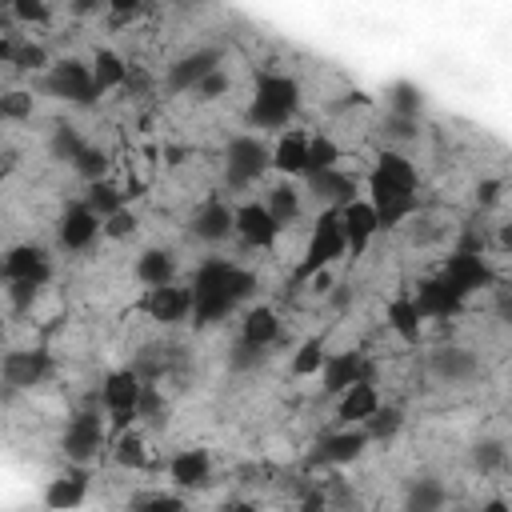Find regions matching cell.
<instances>
[{
    "label": "cell",
    "instance_id": "24",
    "mask_svg": "<svg viewBox=\"0 0 512 512\" xmlns=\"http://www.w3.org/2000/svg\"><path fill=\"white\" fill-rule=\"evenodd\" d=\"M380 408L376 380H356L336 396V424H364Z\"/></svg>",
    "mask_w": 512,
    "mask_h": 512
},
{
    "label": "cell",
    "instance_id": "46",
    "mask_svg": "<svg viewBox=\"0 0 512 512\" xmlns=\"http://www.w3.org/2000/svg\"><path fill=\"white\" fill-rule=\"evenodd\" d=\"M8 288V308L20 316V312H32V304L40 300V292L48 288V284H40V280H4Z\"/></svg>",
    "mask_w": 512,
    "mask_h": 512
},
{
    "label": "cell",
    "instance_id": "33",
    "mask_svg": "<svg viewBox=\"0 0 512 512\" xmlns=\"http://www.w3.org/2000/svg\"><path fill=\"white\" fill-rule=\"evenodd\" d=\"M112 460H116L120 468H128V472L148 468V448H144L140 432H132V428L116 432V436H112Z\"/></svg>",
    "mask_w": 512,
    "mask_h": 512
},
{
    "label": "cell",
    "instance_id": "13",
    "mask_svg": "<svg viewBox=\"0 0 512 512\" xmlns=\"http://www.w3.org/2000/svg\"><path fill=\"white\" fill-rule=\"evenodd\" d=\"M188 236L200 244H224L228 236H236V208L220 192L204 196L188 216Z\"/></svg>",
    "mask_w": 512,
    "mask_h": 512
},
{
    "label": "cell",
    "instance_id": "35",
    "mask_svg": "<svg viewBox=\"0 0 512 512\" xmlns=\"http://www.w3.org/2000/svg\"><path fill=\"white\" fill-rule=\"evenodd\" d=\"M324 360H328V352H324V336H308V340H304V344L292 352L288 372H292L296 380H304V376H320Z\"/></svg>",
    "mask_w": 512,
    "mask_h": 512
},
{
    "label": "cell",
    "instance_id": "8",
    "mask_svg": "<svg viewBox=\"0 0 512 512\" xmlns=\"http://www.w3.org/2000/svg\"><path fill=\"white\" fill-rule=\"evenodd\" d=\"M144 376L128 364V368H112L100 384V404L104 412L112 416V436L124 432L132 420H136V408H140V396H144Z\"/></svg>",
    "mask_w": 512,
    "mask_h": 512
},
{
    "label": "cell",
    "instance_id": "56",
    "mask_svg": "<svg viewBox=\"0 0 512 512\" xmlns=\"http://www.w3.org/2000/svg\"><path fill=\"white\" fill-rule=\"evenodd\" d=\"M68 12L72 16H96V12H108V0H68Z\"/></svg>",
    "mask_w": 512,
    "mask_h": 512
},
{
    "label": "cell",
    "instance_id": "52",
    "mask_svg": "<svg viewBox=\"0 0 512 512\" xmlns=\"http://www.w3.org/2000/svg\"><path fill=\"white\" fill-rule=\"evenodd\" d=\"M484 244H488V240H484V232H480V224H464L452 248H456V252H484Z\"/></svg>",
    "mask_w": 512,
    "mask_h": 512
},
{
    "label": "cell",
    "instance_id": "53",
    "mask_svg": "<svg viewBox=\"0 0 512 512\" xmlns=\"http://www.w3.org/2000/svg\"><path fill=\"white\" fill-rule=\"evenodd\" d=\"M144 4L148 0H108V16H112V24H128L132 16L144 12Z\"/></svg>",
    "mask_w": 512,
    "mask_h": 512
},
{
    "label": "cell",
    "instance_id": "2",
    "mask_svg": "<svg viewBox=\"0 0 512 512\" xmlns=\"http://www.w3.org/2000/svg\"><path fill=\"white\" fill-rule=\"evenodd\" d=\"M368 200L380 216V228H400L416 204H420V176H416V164L400 152V148H380L368 176Z\"/></svg>",
    "mask_w": 512,
    "mask_h": 512
},
{
    "label": "cell",
    "instance_id": "45",
    "mask_svg": "<svg viewBox=\"0 0 512 512\" xmlns=\"http://www.w3.org/2000/svg\"><path fill=\"white\" fill-rule=\"evenodd\" d=\"M8 4V16L20 20L24 28H40L52 20V4L48 0H4Z\"/></svg>",
    "mask_w": 512,
    "mask_h": 512
},
{
    "label": "cell",
    "instance_id": "23",
    "mask_svg": "<svg viewBox=\"0 0 512 512\" xmlns=\"http://www.w3.org/2000/svg\"><path fill=\"white\" fill-rule=\"evenodd\" d=\"M168 480H172L180 492L208 488V484H212V456H208V448H180V452L168 460Z\"/></svg>",
    "mask_w": 512,
    "mask_h": 512
},
{
    "label": "cell",
    "instance_id": "10",
    "mask_svg": "<svg viewBox=\"0 0 512 512\" xmlns=\"http://www.w3.org/2000/svg\"><path fill=\"white\" fill-rule=\"evenodd\" d=\"M52 356L44 348H12L0 360V380H4V400H12L16 392H32L52 376Z\"/></svg>",
    "mask_w": 512,
    "mask_h": 512
},
{
    "label": "cell",
    "instance_id": "20",
    "mask_svg": "<svg viewBox=\"0 0 512 512\" xmlns=\"http://www.w3.org/2000/svg\"><path fill=\"white\" fill-rule=\"evenodd\" d=\"M4 280H40L48 284L52 280V256L44 244L36 240H20L4 252Z\"/></svg>",
    "mask_w": 512,
    "mask_h": 512
},
{
    "label": "cell",
    "instance_id": "38",
    "mask_svg": "<svg viewBox=\"0 0 512 512\" xmlns=\"http://www.w3.org/2000/svg\"><path fill=\"white\" fill-rule=\"evenodd\" d=\"M128 196H132V192H124V188H120V184H112L108 176H104V180H92V184H88V192H84V200H88V204H92L100 216L120 212Z\"/></svg>",
    "mask_w": 512,
    "mask_h": 512
},
{
    "label": "cell",
    "instance_id": "12",
    "mask_svg": "<svg viewBox=\"0 0 512 512\" xmlns=\"http://www.w3.org/2000/svg\"><path fill=\"white\" fill-rule=\"evenodd\" d=\"M136 312H144L148 320H156L164 328L184 324V320H192V284L168 280L160 288H144V296L136 300Z\"/></svg>",
    "mask_w": 512,
    "mask_h": 512
},
{
    "label": "cell",
    "instance_id": "3",
    "mask_svg": "<svg viewBox=\"0 0 512 512\" xmlns=\"http://www.w3.org/2000/svg\"><path fill=\"white\" fill-rule=\"evenodd\" d=\"M304 96H300V80L288 76V72H264L252 88V100H248V124L252 128H268V132H284V124L296 120Z\"/></svg>",
    "mask_w": 512,
    "mask_h": 512
},
{
    "label": "cell",
    "instance_id": "18",
    "mask_svg": "<svg viewBox=\"0 0 512 512\" xmlns=\"http://www.w3.org/2000/svg\"><path fill=\"white\" fill-rule=\"evenodd\" d=\"M464 296H472V292H492V284H496V272H492V264L484 260V252H448V260H444V268H440Z\"/></svg>",
    "mask_w": 512,
    "mask_h": 512
},
{
    "label": "cell",
    "instance_id": "48",
    "mask_svg": "<svg viewBox=\"0 0 512 512\" xmlns=\"http://www.w3.org/2000/svg\"><path fill=\"white\" fill-rule=\"evenodd\" d=\"M0 116L4 120H32V92H20V88L4 92L0 96Z\"/></svg>",
    "mask_w": 512,
    "mask_h": 512
},
{
    "label": "cell",
    "instance_id": "4",
    "mask_svg": "<svg viewBox=\"0 0 512 512\" xmlns=\"http://www.w3.org/2000/svg\"><path fill=\"white\" fill-rule=\"evenodd\" d=\"M40 92L64 100V104H76V108H92L104 88L96 84V72L88 60H76V56H60L48 64V72L40 76Z\"/></svg>",
    "mask_w": 512,
    "mask_h": 512
},
{
    "label": "cell",
    "instance_id": "40",
    "mask_svg": "<svg viewBox=\"0 0 512 512\" xmlns=\"http://www.w3.org/2000/svg\"><path fill=\"white\" fill-rule=\"evenodd\" d=\"M472 468H476L480 476L504 472V468H508V444H504V440H476V448H472Z\"/></svg>",
    "mask_w": 512,
    "mask_h": 512
},
{
    "label": "cell",
    "instance_id": "5",
    "mask_svg": "<svg viewBox=\"0 0 512 512\" xmlns=\"http://www.w3.org/2000/svg\"><path fill=\"white\" fill-rule=\"evenodd\" d=\"M348 256V240H344V224H340V208H320V216L312 220L308 244H304V260L296 268V284L312 280L316 272L332 268L336 260Z\"/></svg>",
    "mask_w": 512,
    "mask_h": 512
},
{
    "label": "cell",
    "instance_id": "17",
    "mask_svg": "<svg viewBox=\"0 0 512 512\" xmlns=\"http://www.w3.org/2000/svg\"><path fill=\"white\" fill-rule=\"evenodd\" d=\"M280 220L272 216V208L264 200H244L236 204V236L244 248H272L280 240Z\"/></svg>",
    "mask_w": 512,
    "mask_h": 512
},
{
    "label": "cell",
    "instance_id": "34",
    "mask_svg": "<svg viewBox=\"0 0 512 512\" xmlns=\"http://www.w3.org/2000/svg\"><path fill=\"white\" fill-rule=\"evenodd\" d=\"M384 104L388 112H404V116H420L424 112V88L412 80H392L384 88Z\"/></svg>",
    "mask_w": 512,
    "mask_h": 512
},
{
    "label": "cell",
    "instance_id": "49",
    "mask_svg": "<svg viewBox=\"0 0 512 512\" xmlns=\"http://www.w3.org/2000/svg\"><path fill=\"white\" fill-rule=\"evenodd\" d=\"M228 88H232V80H228V72H224V68H216V72H208V76H204V80H200V84L192 88V96L208 104V100H220V96H224Z\"/></svg>",
    "mask_w": 512,
    "mask_h": 512
},
{
    "label": "cell",
    "instance_id": "57",
    "mask_svg": "<svg viewBox=\"0 0 512 512\" xmlns=\"http://www.w3.org/2000/svg\"><path fill=\"white\" fill-rule=\"evenodd\" d=\"M496 244L512 252V224H500V232H496Z\"/></svg>",
    "mask_w": 512,
    "mask_h": 512
},
{
    "label": "cell",
    "instance_id": "21",
    "mask_svg": "<svg viewBox=\"0 0 512 512\" xmlns=\"http://www.w3.org/2000/svg\"><path fill=\"white\" fill-rule=\"evenodd\" d=\"M428 372L440 380V384H468L480 376V360L472 348H460V344H444L428 356Z\"/></svg>",
    "mask_w": 512,
    "mask_h": 512
},
{
    "label": "cell",
    "instance_id": "44",
    "mask_svg": "<svg viewBox=\"0 0 512 512\" xmlns=\"http://www.w3.org/2000/svg\"><path fill=\"white\" fill-rule=\"evenodd\" d=\"M336 164H340V148H336V140L324 136V132H312V136H308V172L336 168ZM308 172H304V176H308Z\"/></svg>",
    "mask_w": 512,
    "mask_h": 512
},
{
    "label": "cell",
    "instance_id": "36",
    "mask_svg": "<svg viewBox=\"0 0 512 512\" xmlns=\"http://www.w3.org/2000/svg\"><path fill=\"white\" fill-rule=\"evenodd\" d=\"M444 500H448V492H444V484L432 480V476L412 480L408 492H404V508H412V512H436V508H444Z\"/></svg>",
    "mask_w": 512,
    "mask_h": 512
},
{
    "label": "cell",
    "instance_id": "22",
    "mask_svg": "<svg viewBox=\"0 0 512 512\" xmlns=\"http://www.w3.org/2000/svg\"><path fill=\"white\" fill-rule=\"evenodd\" d=\"M312 200L320 208H344L348 200H356V176H348L340 164L336 168H320V172H308L304 176Z\"/></svg>",
    "mask_w": 512,
    "mask_h": 512
},
{
    "label": "cell",
    "instance_id": "30",
    "mask_svg": "<svg viewBox=\"0 0 512 512\" xmlns=\"http://www.w3.org/2000/svg\"><path fill=\"white\" fill-rule=\"evenodd\" d=\"M92 72H96V84H100L104 92H112V88H128V80H132L128 60H124L120 52H112V48H96V56H92Z\"/></svg>",
    "mask_w": 512,
    "mask_h": 512
},
{
    "label": "cell",
    "instance_id": "27",
    "mask_svg": "<svg viewBox=\"0 0 512 512\" xmlns=\"http://www.w3.org/2000/svg\"><path fill=\"white\" fill-rule=\"evenodd\" d=\"M176 252L172 248H144L140 256H136V268H132V276L144 284V288H160V284H168V280H176Z\"/></svg>",
    "mask_w": 512,
    "mask_h": 512
},
{
    "label": "cell",
    "instance_id": "54",
    "mask_svg": "<svg viewBox=\"0 0 512 512\" xmlns=\"http://www.w3.org/2000/svg\"><path fill=\"white\" fill-rule=\"evenodd\" d=\"M500 188H504L500 180H480L476 184V208H492L500 200Z\"/></svg>",
    "mask_w": 512,
    "mask_h": 512
},
{
    "label": "cell",
    "instance_id": "41",
    "mask_svg": "<svg viewBox=\"0 0 512 512\" xmlns=\"http://www.w3.org/2000/svg\"><path fill=\"white\" fill-rule=\"evenodd\" d=\"M136 420H144L152 432H160V428L168 424V396H164L156 384H144V396H140Z\"/></svg>",
    "mask_w": 512,
    "mask_h": 512
},
{
    "label": "cell",
    "instance_id": "6",
    "mask_svg": "<svg viewBox=\"0 0 512 512\" xmlns=\"http://www.w3.org/2000/svg\"><path fill=\"white\" fill-rule=\"evenodd\" d=\"M268 168H272V148L260 136L240 132L224 144V188L228 192H248L252 184L264 180Z\"/></svg>",
    "mask_w": 512,
    "mask_h": 512
},
{
    "label": "cell",
    "instance_id": "25",
    "mask_svg": "<svg viewBox=\"0 0 512 512\" xmlns=\"http://www.w3.org/2000/svg\"><path fill=\"white\" fill-rule=\"evenodd\" d=\"M272 168L280 176H304L308 172V132H300V128L280 132L272 144Z\"/></svg>",
    "mask_w": 512,
    "mask_h": 512
},
{
    "label": "cell",
    "instance_id": "42",
    "mask_svg": "<svg viewBox=\"0 0 512 512\" xmlns=\"http://www.w3.org/2000/svg\"><path fill=\"white\" fill-rule=\"evenodd\" d=\"M268 356H272V348L248 344V340L236 336V344H232V352H228V368H232V372H256V368L268 364Z\"/></svg>",
    "mask_w": 512,
    "mask_h": 512
},
{
    "label": "cell",
    "instance_id": "29",
    "mask_svg": "<svg viewBox=\"0 0 512 512\" xmlns=\"http://www.w3.org/2000/svg\"><path fill=\"white\" fill-rule=\"evenodd\" d=\"M240 340L272 348V344L280 340V316H276V308H268V304H252V308H244V320H240Z\"/></svg>",
    "mask_w": 512,
    "mask_h": 512
},
{
    "label": "cell",
    "instance_id": "55",
    "mask_svg": "<svg viewBox=\"0 0 512 512\" xmlns=\"http://www.w3.org/2000/svg\"><path fill=\"white\" fill-rule=\"evenodd\" d=\"M492 296H496V312H500V320L512 324V284H492Z\"/></svg>",
    "mask_w": 512,
    "mask_h": 512
},
{
    "label": "cell",
    "instance_id": "39",
    "mask_svg": "<svg viewBox=\"0 0 512 512\" xmlns=\"http://www.w3.org/2000/svg\"><path fill=\"white\" fill-rule=\"evenodd\" d=\"M84 184H92V180H104L108 176V168H112V160H108V152L100 148V144H84V152L68 164Z\"/></svg>",
    "mask_w": 512,
    "mask_h": 512
},
{
    "label": "cell",
    "instance_id": "16",
    "mask_svg": "<svg viewBox=\"0 0 512 512\" xmlns=\"http://www.w3.org/2000/svg\"><path fill=\"white\" fill-rule=\"evenodd\" d=\"M416 308H420V316L424 320H452V316H460L464 312V304H468V296L444 276V272H436V276H428V280H420L416 284Z\"/></svg>",
    "mask_w": 512,
    "mask_h": 512
},
{
    "label": "cell",
    "instance_id": "9",
    "mask_svg": "<svg viewBox=\"0 0 512 512\" xmlns=\"http://www.w3.org/2000/svg\"><path fill=\"white\" fill-rule=\"evenodd\" d=\"M368 444H372V436H368L364 424H336L332 432H324V436L312 444L308 468H344V464L360 460Z\"/></svg>",
    "mask_w": 512,
    "mask_h": 512
},
{
    "label": "cell",
    "instance_id": "51",
    "mask_svg": "<svg viewBox=\"0 0 512 512\" xmlns=\"http://www.w3.org/2000/svg\"><path fill=\"white\" fill-rule=\"evenodd\" d=\"M132 232H136V216H132L128 208L104 216V236H108V240H124V236H132Z\"/></svg>",
    "mask_w": 512,
    "mask_h": 512
},
{
    "label": "cell",
    "instance_id": "37",
    "mask_svg": "<svg viewBox=\"0 0 512 512\" xmlns=\"http://www.w3.org/2000/svg\"><path fill=\"white\" fill-rule=\"evenodd\" d=\"M84 136H80V128L76 124H52V132H48V152H52V160H64V164H72L80 152H84Z\"/></svg>",
    "mask_w": 512,
    "mask_h": 512
},
{
    "label": "cell",
    "instance_id": "50",
    "mask_svg": "<svg viewBox=\"0 0 512 512\" xmlns=\"http://www.w3.org/2000/svg\"><path fill=\"white\" fill-rule=\"evenodd\" d=\"M132 508H156V512H180V508H184V496H172V492H144V496H132Z\"/></svg>",
    "mask_w": 512,
    "mask_h": 512
},
{
    "label": "cell",
    "instance_id": "19",
    "mask_svg": "<svg viewBox=\"0 0 512 512\" xmlns=\"http://www.w3.org/2000/svg\"><path fill=\"white\" fill-rule=\"evenodd\" d=\"M340 224H344V240H348V260H360L372 244V236L380 232V216L372 208V200H348L340 208Z\"/></svg>",
    "mask_w": 512,
    "mask_h": 512
},
{
    "label": "cell",
    "instance_id": "11",
    "mask_svg": "<svg viewBox=\"0 0 512 512\" xmlns=\"http://www.w3.org/2000/svg\"><path fill=\"white\" fill-rule=\"evenodd\" d=\"M100 236H104V216L84 196L72 200V204H64V212L56 220V244L64 252H88Z\"/></svg>",
    "mask_w": 512,
    "mask_h": 512
},
{
    "label": "cell",
    "instance_id": "7",
    "mask_svg": "<svg viewBox=\"0 0 512 512\" xmlns=\"http://www.w3.org/2000/svg\"><path fill=\"white\" fill-rule=\"evenodd\" d=\"M104 440H108V424H104L100 408L96 404H84V408H76L68 416V424L60 432V452H64L68 464H92L100 456Z\"/></svg>",
    "mask_w": 512,
    "mask_h": 512
},
{
    "label": "cell",
    "instance_id": "26",
    "mask_svg": "<svg viewBox=\"0 0 512 512\" xmlns=\"http://www.w3.org/2000/svg\"><path fill=\"white\" fill-rule=\"evenodd\" d=\"M384 320H388V328H392L404 344H420V336H424V316H420V308H416V296H412V292L392 296V300H388Z\"/></svg>",
    "mask_w": 512,
    "mask_h": 512
},
{
    "label": "cell",
    "instance_id": "31",
    "mask_svg": "<svg viewBox=\"0 0 512 512\" xmlns=\"http://www.w3.org/2000/svg\"><path fill=\"white\" fill-rule=\"evenodd\" d=\"M384 148H400V144H412L420 140V116H404V112H384L380 124H376Z\"/></svg>",
    "mask_w": 512,
    "mask_h": 512
},
{
    "label": "cell",
    "instance_id": "15",
    "mask_svg": "<svg viewBox=\"0 0 512 512\" xmlns=\"http://www.w3.org/2000/svg\"><path fill=\"white\" fill-rule=\"evenodd\" d=\"M356 380H376L372 360H368L360 348L328 352V360H324V368H320V392L336 400V396H340L348 384H356Z\"/></svg>",
    "mask_w": 512,
    "mask_h": 512
},
{
    "label": "cell",
    "instance_id": "28",
    "mask_svg": "<svg viewBox=\"0 0 512 512\" xmlns=\"http://www.w3.org/2000/svg\"><path fill=\"white\" fill-rule=\"evenodd\" d=\"M84 496H88V464H76L68 476H56V480H48V488H44V504L48 508H76V504H84Z\"/></svg>",
    "mask_w": 512,
    "mask_h": 512
},
{
    "label": "cell",
    "instance_id": "14",
    "mask_svg": "<svg viewBox=\"0 0 512 512\" xmlns=\"http://www.w3.org/2000/svg\"><path fill=\"white\" fill-rule=\"evenodd\" d=\"M224 64V52L220 48H192V52H184V56H176L168 68H164V92H172V96H184V92H192L208 72H216Z\"/></svg>",
    "mask_w": 512,
    "mask_h": 512
},
{
    "label": "cell",
    "instance_id": "32",
    "mask_svg": "<svg viewBox=\"0 0 512 512\" xmlns=\"http://www.w3.org/2000/svg\"><path fill=\"white\" fill-rule=\"evenodd\" d=\"M264 204L272 208V216L280 220V228H288L300 216V188L292 184V176H284L280 184H272L268 196H264Z\"/></svg>",
    "mask_w": 512,
    "mask_h": 512
},
{
    "label": "cell",
    "instance_id": "47",
    "mask_svg": "<svg viewBox=\"0 0 512 512\" xmlns=\"http://www.w3.org/2000/svg\"><path fill=\"white\" fill-rule=\"evenodd\" d=\"M16 72H48V52H44V44H32V40H20L16 44V52H12V60H8Z\"/></svg>",
    "mask_w": 512,
    "mask_h": 512
},
{
    "label": "cell",
    "instance_id": "1",
    "mask_svg": "<svg viewBox=\"0 0 512 512\" xmlns=\"http://www.w3.org/2000/svg\"><path fill=\"white\" fill-rule=\"evenodd\" d=\"M188 284H192V324L196 328H212V324L228 320L256 292V276L244 264L224 260V256L200 260Z\"/></svg>",
    "mask_w": 512,
    "mask_h": 512
},
{
    "label": "cell",
    "instance_id": "43",
    "mask_svg": "<svg viewBox=\"0 0 512 512\" xmlns=\"http://www.w3.org/2000/svg\"><path fill=\"white\" fill-rule=\"evenodd\" d=\"M400 424H404V412L396 408V404H380L368 420H364V428H368V436L376 440V444H384V440H392L396 432H400Z\"/></svg>",
    "mask_w": 512,
    "mask_h": 512
}]
</instances>
